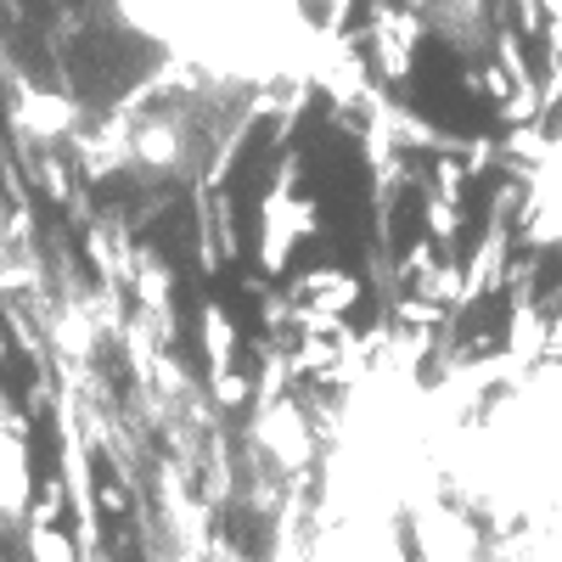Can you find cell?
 I'll return each mask as SVG.
<instances>
[{
    "label": "cell",
    "instance_id": "cell-1",
    "mask_svg": "<svg viewBox=\"0 0 562 562\" xmlns=\"http://www.w3.org/2000/svg\"><path fill=\"white\" fill-rule=\"evenodd\" d=\"M108 7L140 45L225 90L326 79L338 45L321 0H108Z\"/></svg>",
    "mask_w": 562,
    "mask_h": 562
}]
</instances>
